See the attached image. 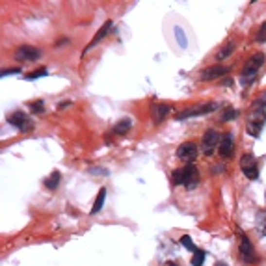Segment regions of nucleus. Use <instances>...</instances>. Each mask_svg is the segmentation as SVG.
Listing matches in <instances>:
<instances>
[{
  "instance_id": "nucleus-1",
  "label": "nucleus",
  "mask_w": 266,
  "mask_h": 266,
  "mask_svg": "<svg viewBox=\"0 0 266 266\" xmlns=\"http://www.w3.org/2000/svg\"><path fill=\"white\" fill-rule=\"evenodd\" d=\"M265 106H266V93L263 95V101H261V97L257 99L253 108H251V112H249V116H248V132L251 136H259L261 130H263V125H265L266 119Z\"/></svg>"
},
{
  "instance_id": "nucleus-2",
  "label": "nucleus",
  "mask_w": 266,
  "mask_h": 266,
  "mask_svg": "<svg viewBox=\"0 0 266 266\" xmlns=\"http://www.w3.org/2000/svg\"><path fill=\"white\" fill-rule=\"evenodd\" d=\"M173 184H182L186 186L188 190H194L199 182V173H197V168L194 164H186L181 170L173 171V177H171Z\"/></svg>"
},
{
  "instance_id": "nucleus-3",
  "label": "nucleus",
  "mask_w": 266,
  "mask_h": 266,
  "mask_svg": "<svg viewBox=\"0 0 266 266\" xmlns=\"http://www.w3.org/2000/svg\"><path fill=\"white\" fill-rule=\"evenodd\" d=\"M266 62V54L265 53H257L253 54L244 65V71H242V80H251L257 75V71L263 67V64Z\"/></svg>"
},
{
  "instance_id": "nucleus-4",
  "label": "nucleus",
  "mask_w": 266,
  "mask_h": 266,
  "mask_svg": "<svg viewBox=\"0 0 266 266\" xmlns=\"http://www.w3.org/2000/svg\"><path fill=\"white\" fill-rule=\"evenodd\" d=\"M220 136H218V132L216 130H207L205 134H203V140H201V153L205 157H213L214 151H216V145H220Z\"/></svg>"
},
{
  "instance_id": "nucleus-5",
  "label": "nucleus",
  "mask_w": 266,
  "mask_h": 266,
  "mask_svg": "<svg viewBox=\"0 0 266 266\" xmlns=\"http://www.w3.org/2000/svg\"><path fill=\"white\" fill-rule=\"evenodd\" d=\"M218 108L216 103H205V105H197V106L194 108H188V110H184L181 114H177V119L182 121V119H188V117H194V116H205V114H211Z\"/></svg>"
},
{
  "instance_id": "nucleus-6",
  "label": "nucleus",
  "mask_w": 266,
  "mask_h": 266,
  "mask_svg": "<svg viewBox=\"0 0 266 266\" xmlns=\"http://www.w3.org/2000/svg\"><path fill=\"white\" fill-rule=\"evenodd\" d=\"M240 170H242V173H244L248 179L255 181L257 177H259V166H257L255 157L253 155H244L240 159Z\"/></svg>"
},
{
  "instance_id": "nucleus-7",
  "label": "nucleus",
  "mask_w": 266,
  "mask_h": 266,
  "mask_svg": "<svg viewBox=\"0 0 266 266\" xmlns=\"http://www.w3.org/2000/svg\"><path fill=\"white\" fill-rule=\"evenodd\" d=\"M8 123L13 125L15 128H19V130H24V132L34 128V121L24 112H13V114H10L8 116Z\"/></svg>"
},
{
  "instance_id": "nucleus-8",
  "label": "nucleus",
  "mask_w": 266,
  "mask_h": 266,
  "mask_svg": "<svg viewBox=\"0 0 266 266\" xmlns=\"http://www.w3.org/2000/svg\"><path fill=\"white\" fill-rule=\"evenodd\" d=\"M177 159L182 160V162H186V164H192L194 160L197 159V145L192 143V142H186V143L179 145V149H177Z\"/></svg>"
},
{
  "instance_id": "nucleus-9",
  "label": "nucleus",
  "mask_w": 266,
  "mask_h": 266,
  "mask_svg": "<svg viewBox=\"0 0 266 266\" xmlns=\"http://www.w3.org/2000/svg\"><path fill=\"white\" fill-rule=\"evenodd\" d=\"M39 56H41V51L35 47H30V45H22L15 51V60H19V62H34Z\"/></svg>"
},
{
  "instance_id": "nucleus-10",
  "label": "nucleus",
  "mask_w": 266,
  "mask_h": 266,
  "mask_svg": "<svg viewBox=\"0 0 266 266\" xmlns=\"http://www.w3.org/2000/svg\"><path fill=\"white\" fill-rule=\"evenodd\" d=\"M229 71H231V67H227V65H211L201 71V80H216L220 76L227 75Z\"/></svg>"
},
{
  "instance_id": "nucleus-11",
  "label": "nucleus",
  "mask_w": 266,
  "mask_h": 266,
  "mask_svg": "<svg viewBox=\"0 0 266 266\" xmlns=\"http://www.w3.org/2000/svg\"><path fill=\"white\" fill-rule=\"evenodd\" d=\"M238 251H240V257L244 259V263H253V261H255V249H253V246L249 242V238L244 236V234L240 236Z\"/></svg>"
},
{
  "instance_id": "nucleus-12",
  "label": "nucleus",
  "mask_w": 266,
  "mask_h": 266,
  "mask_svg": "<svg viewBox=\"0 0 266 266\" xmlns=\"http://www.w3.org/2000/svg\"><path fill=\"white\" fill-rule=\"evenodd\" d=\"M233 149H234V138L233 134H229V132H225L222 140H220V145H218V153H220V157L222 159H229L231 155H233Z\"/></svg>"
},
{
  "instance_id": "nucleus-13",
  "label": "nucleus",
  "mask_w": 266,
  "mask_h": 266,
  "mask_svg": "<svg viewBox=\"0 0 266 266\" xmlns=\"http://www.w3.org/2000/svg\"><path fill=\"white\" fill-rule=\"evenodd\" d=\"M110 30H112V21H106L105 24H103V26H101V28H99V32H97L95 35H93V39L88 43V47L84 49V53H88V51H89L91 47H95L97 43L103 41V39H105V37L108 35V32H110Z\"/></svg>"
},
{
  "instance_id": "nucleus-14",
  "label": "nucleus",
  "mask_w": 266,
  "mask_h": 266,
  "mask_svg": "<svg viewBox=\"0 0 266 266\" xmlns=\"http://www.w3.org/2000/svg\"><path fill=\"white\" fill-rule=\"evenodd\" d=\"M171 112V106L170 105H155L151 108V116H153V123H162L168 114Z\"/></svg>"
},
{
  "instance_id": "nucleus-15",
  "label": "nucleus",
  "mask_w": 266,
  "mask_h": 266,
  "mask_svg": "<svg viewBox=\"0 0 266 266\" xmlns=\"http://www.w3.org/2000/svg\"><path fill=\"white\" fill-rule=\"evenodd\" d=\"M105 199H106V188H101L99 194H97V199L93 203V207H91V216L97 214L101 209H103V205H105Z\"/></svg>"
},
{
  "instance_id": "nucleus-16",
  "label": "nucleus",
  "mask_w": 266,
  "mask_h": 266,
  "mask_svg": "<svg viewBox=\"0 0 266 266\" xmlns=\"http://www.w3.org/2000/svg\"><path fill=\"white\" fill-rule=\"evenodd\" d=\"M132 127V121L130 119H121V121H117L116 125H114V132L116 134H127L128 130Z\"/></svg>"
},
{
  "instance_id": "nucleus-17",
  "label": "nucleus",
  "mask_w": 266,
  "mask_h": 266,
  "mask_svg": "<svg viewBox=\"0 0 266 266\" xmlns=\"http://www.w3.org/2000/svg\"><path fill=\"white\" fill-rule=\"evenodd\" d=\"M60 179H62L60 171H53V175L45 181V186H47V188H51V190H56V188H58V184H60Z\"/></svg>"
},
{
  "instance_id": "nucleus-18",
  "label": "nucleus",
  "mask_w": 266,
  "mask_h": 266,
  "mask_svg": "<svg viewBox=\"0 0 266 266\" xmlns=\"http://www.w3.org/2000/svg\"><path fill=\"white\" fill-rule=\"evenodd\" d=\"M233 51H234V43H227L224 49L218 53V56H216V58H218V60H225V58H229V56L233 54Z\"/></svg>"
},
{
  "instance_id": "nucleus-19",
  "label": "nucleus",
  "mask_w": 266,
  "mask_h": 266,
  "mask_svg": "<svg viewBox=\"0 0 266 266\" xmlns=\"http://www.w3.org/2000/svg\"><path fill=\"white\" fill-rule=\"evenodd\" d=\"M203 263H205V253L201 249H197L192 257V266H203Z\"/></svg>"
},
{
  "instance_id": "nucleus-20",
  "label": "nucleus",
  "mask_w": 266,
  "mask_h": 266,
  "mask_svg": "<svg viewBox=\"0 0 266 266\" xmlns=\"http://www.w3.org/2000/svg\"><path fill=\"white\" fill-rule=\"evenodd\" d=\"M257 229L261 236H266V214H261L259 220H257Z\"/></svg>"
},
{
  "instance_id": "nucleus-21",
  "label": "nucleus",
  "mask_w": 266,
  "mask_h": 266,
  "mask_svg": "<svg viewBox=\"0 0 266 266\" xmlns=\"http://www.w3.org/2000/svg\"><path fill=\"white\" fill-rule=\"evenodd\" d=\"M181 244L184 246L186 249H190V251H194V253L197 251V248H195V244L192 242V238L188 236V234H184V236H181Z\"/></svg>"
},
{
  "instance_id": "nucleus-22",
  "label": "nucleus",
  "mask_w": 266,
  "mask_h": 266,
  "mask_svg": "<svg viewBox=\"0 0 266 266\" xmlns=\"http://www.w3.org/2000/svg\"><path fill=\"white\" fill-rule=\"evenodd\" d=\"M49 75V71L47 69H39V71H32V73H26L24 78L26 80H34V78H41V76H47Z\"/></svg>"
},
{
  "instance_id": "nucleus-23",
  "label": "nucleus",
  "mask_w": 266,
  "mask_h": 266,
  "mask_svg": "<svg viewBox=\"0 0 266 266\" xmlns=\"http://www.w3.org/2000/svg\"><path fill=\"white\" fill-rule=\"evenodd\" d=\"M30 108H32V112H35V114H43V112H45L43 101H35V103H30Z\"/></svg>"
},
{
  "instance_id": "nucleus-24",
  "label": "nucleus",
  "mask_w": 266,
  "mask_h": 266,
  "mask_svg": "<svg viewBox=\"0 0 266 266\" xmlns=\"http://www.w3.org/2000/svg\"><path fill=\"white\" fill-rule=\"evenodd\" d=\"M236 117V110L233 108H227L225 110V114H222V121H229V119H234Z\"/></svg>"
},
{
  "instance_id": "nucleus-25",
  "label": "nucleus",
  "mask_w": 266,
  "mask_h": 266,
  "mask_svg": "<svg viewBox=\"0 0 266 266\" xmlns=\"http://www.w3.org/2000/svg\"><path fill=\"white\" fill-rule=\"evenodd\" d=\"M17 73H21V69H10V71H2V78H6V76H10V75H17Z\"/></svg>"
}]
</instances>
